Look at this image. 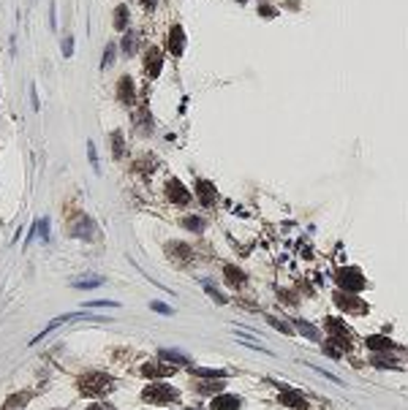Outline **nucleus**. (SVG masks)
<instances>
[{
    "instance_id": "obj_33",
    "label": "nucleus",
    "mask_w": 408,
    "mask_h": 410,
    "mask_svg": "<svg viewBox=\"0 0 408 410\" xmlns=\"http://www.w3.org/2000/svg\"><path fill=\"white\" fill-rule=\"evenodd\" d=\"M207 294H210V296H212V299H215V301H218V304H226V299H223V296H221V294H218V291H215V288H212V285H207Z\"/></svg>"
},
{
    "instance_id": "obj_23",
    "label": "nucleus",
    "mask_w": 408,
    "mask_h": 410,
    "mask_svg": "<svg viewBox=\"0 0 408 410\" xmlns=\"http://www.w3.org/2000/svg\"><path fill=\"white\" fill-rule=\"evenodd\" d=\"M60 47H63V57H74V35L65 33V35H63V44H60Z\"/></svg>"
},
{
    "instance_id": "obj_24",
    "label": "nucleus",
    "mask_w": 408,
    "mask_h": 410,
    "mask_svg": "<svg viewBox=\"0 0 408 410\" xmlns=\"http://www.w3.org/2000/svg\"><path fill=\"white\" fill-rule=\"evenodd\" d=\"M308 367H310V369H313V372H318V375H324V378H326V380H332V383H335V386H346V383L340 380V378H338V375H332V372H326V369L316 367V364H308Z\"/></svg>"
},
{
    "instance_id": "obj_9",
    "label": "nucleus",
    "mask_w": 408,
    "mask_h": 410,
    "mask_svg": "<svg viewBox=\"0 0 408 410\" xmlns=\"http://www.w3.org/2000/svg\"><path fill=\"white\" fill-rule=\"evenodd\" d=\"M158 359L166 364H174V367H191V359L180 350H169V348H161L158 350Z\"/></svg>"
},
{
    "instance_id": "obj_38",
    "label": "nucleus",
    "mask_w": 408,
    "mask_h": 410,
    "mask_svg": "<svg viewBox=\"0 0 408 410\" xmlns=\"http://www.w3.org/2000/svg\"><path fill=\"white\" fill-rule=\"evenodd\" d=\"M191 410H199V408H191Z\"/></svg>"
},
{
    "instance_id": "obj_7",
    "label": "nucleus",
    "mask_w": 408,
    "mask_h": 410,
    "mask_svg": "<svg viewBox=\"0 0 408 410\" xmlns=\"http://www.w3.org/2000/svg\"><path fill=\"white\" fill-rule=\"evenodd\" d=\"M161 65H163V55H161V49L158 47H150L147 49V55H145V71L150 79H155V76L161 74Z\"/></svg>"
},
{
    "instance_id": "obj_20",
    "label": "nucleus",
    "mask_w": 408,
    "mask_h": 410,
    "mask_svg": "<svg viewBox=\"0 0 408 410\" xmlns=\"http://www.w3.org/2000/svg\"><path fill=\"white\" fill-rule=\"evenodd\" d=\"M112 142H114V144H112V155L120 160V158H123V133L114 130V133H112Z\"/></svg>"
},
{
    "instance_id": "obj_35",
    "label": "nucleus",
    "mask_w": 408,
    "mask_h": 410,
    "mask_svg": "<svg viewBox=\"0 0 408 410\" xmlns=\"http://www.w3.org/2000/svg\"><path fill=\"white\" fill-rule=\"evenodd\" d=\"M87 410H112L109 405H104V402H96V405H90Z\"/></svg>"
},
{
    "instance_id": "obj_8",
    "label": "nucleus",
    "mask_w": 408,
    "mask_h": 410,
    "mask_svg": "<svg viewBox=\"0 0 408 410\" xmlns=\"http://www.w3.org/2000/svg\"><path fill=\"white\" fill-rule=\"evenodd\" d=\"M166 196H169V201H172V204H177V206H185L188 201H191V193H188L185 185H180L177 179H172V182H169Z\"/></svg>"
},
{
    "instance_id": "obj_34",
    "label": "nucleus",
    "mask_w": 408,
    "mask_h": 410,
    "mask_svg": "<svg viewBox=\"0 0 408 410\" xmlns=\"http://www.w3.org/2000/svg\"><path fill=\"white\" fill-rule=\"evenodd\" d=\"M30 98H33V109L38 111V106H41V103H38V95H35V84H30Z\"/></svg>"
},
{
    "instance_id": "obj_17",
    "label": "nucleus",
    "mask_w": 408,
    "mask_h": 410,
    "mask_svg": "<svg viewBox=\"0 0 408 410\" xmlns=\"http://www.w3.org/2000/svg\"><path fill=\"white\" fill-rule=\"evenodd\" d=\"M114 28H117V30H125V28H128V8H125V6H117V8H114Z\"/></svg>"
},
{
    "instance_id": "obj_4",
    "label": "nucleus",
    "mask_w": 408,
    "mask_h": 410,
    "mask_svg": "<svg viewBox=\"0 0 408 410\" xmlns=\"http://www.w3.org/2000/svg\"><path fill=\"white\" fill-rule=\"evenodd\" d=\"M335 304H338L343 313H348V315H365L367 313V304L359 299L357 294H335Z\"/></svg>"
},
{
    "instance_id": "obj_22",
    "label": "nucleus",
    "mask_w": 408,
    "mask_h": 410,
    "mask_svg": "<svg viewBox=\"0 0 408 410\" xmlns=\"http://www.w3.org/2000/svg\"><path fill=\"white\" fill-rule=\"evenodd\" d=\"M182 226H185L188 231H201V228H204V220H201V218H196V215H191V218H185V220H182Z\"/></svg>"
},
{
    "instance_id": "obj_29",
    "label": "nucleus",
    "mask_w": 408,
    "mask_h": 410,
    "mask_svg": "<svg viewBox=\"0 0 408 410\" xmlns=\"http://www.w3.org/2000/svg\"><path fill=\"white\" fill-rule=\"evenodd\" d=\"M112 63H114V44L106 47V55H104V60H101V68H109Z\"/></svg>"
},
{
    "instance_id": "obj_25",
    "label": "nucleus",
    "mask_w": 408,
    "mask_h": 410,
    "mask_svg": "<svg viewBox=\"0 0 408 410\" xmlns=\"http://www.w3.org/2000/svg\"><path fill=\"white\" fill-rule=\"evenodd\" d=\"M196 389L201 391V394H212V391H218V389H223V380H215V383H199Z\"/></svg>"
},
{
    "instance_id": "obj_1",
    "label": "nucleus",
    "mask_w": 408,
    "mask_h": 410,
    "mask_svg": "<svg viewBox=\"0 0 408 410\" xmlns=\"http://www.w3.org/2000/svg\"><path fill=\"white\" fill-rule=\"evenodd\" d=\"M114 389V383H112L109 375L104 372H87V375L79 378V391L84 396H104Z\"/></svg>"
},
{
    "instance_id": "obj_37",
    "label": "nucleus",
    "mask_w": 408,
    "mask_h": 410,
    "mask_svg": "<svg viewBox=\"0 0 408 410\" xmlns=\"http://www.w3.org/2000/svg\"><path fill=\"white\" fill-rule=\"evenodd\" d=\"M142 3H145L147 11H152V8H155V0H142Z\"/></svg>"
},
{
    "instance_id": "obj_10",
    "label": "nucleus",
    "mask_w": 408,
    "mask_h": 410,
    "mask_svg": "<svg viewBox=\"0 0 408 410\" xmlns=\"http://www.w3.org/2000/svg\"><path fill=\"white\" fill-rule=\"evenodd\" d=\"M240 405H242V399L237 394H221L212 399L210 410H240Z\"/></svg>"
},
{
    "instance_id": "obj_15",
    "label": "nucleus",
    "mask_w": 408,
    "mask_h": 410,
    "mask_svg": "<svg viewBox=\"0 0 408 410\" xmlns=\"http://www.w3.org/2000/svg\"><path fill=\"white\" fill-rule=\"evenodd\" d=\"M196 378H226V369H215V367H188Z\"/></svg>"
},
{
    "instance_id": "obj_27",
    "label": "nucleus",
    "mask_w": 408,
    "mask_h": 410,
    "mask_svg": "<svg viewBox=\"0 0 408 410\" xmlns=\"http://www.w3.org/2000/svg\"><path fill=\"white\" fill-rule=\"evenodd\" d=\"M84 307H120V304L112 299H93V301H84Z\"/></svg>"
},
{
    "instance_id": "obj_19",
    "label": "nucleus",
    "mask_w": 408,
    "mask_h": 410,
    "mask_svg": "<svg viewBox=\"0 0 408 410\" xmlns=\"http://www.w3.org/2000/svg\"><path fill=\"white\" fill-rule=\"evenodd\" d=\"M226 280L231 283V285H245V280H248V277H245V274H242L240 269H234V267H226Z\"/></svg>"
},
{
    "instance_id": "obj_21",
    "label": "nucleus",
    "mask_w": 408,
    "mask_h": 410,
    "mask_svg": "<svg viewBox=\"0 0 408 410\" xmlns=\"http://www.w3.org/2000/svg\"><path fill=\"white\" fill-rule=\"evenodd\" d=\"M367 348L370 350H381V348H392V342L384 337H367Z\"/></svg>"
},
{
    "instance_id": "obj_18",
    "label": "nucleus",
    "mask_w": 408,
    "mask_h": 410,
    "mask_svg": "<svg viewBox=\"0 0 408 410\" xmlns=\"http://www.w3.org/2000/svg\"><path fill=\"white\" fill-rule=\"evenodd\" d=\"M123 52H125V57H131L133 52H136V33H131V30H125V38H123Z\"/></svg>"
},
{
    "instance_id": "obj_13",
    "label": "nucleus",
    "mask_w": 408,
    "mask_h": 410,
    "mask_svg": "<svg viewBox=\"0 0 408 410\" xmlns=\"http://www.w3.org/2000/svg\"><path fill=\"white\" fill-rule=\"evenodd\" d=\"M291 321H294V326H297L299 331H302V334L308 337V340H313V342H321V331H318V329L313 326V323L302 321V318H291Z\"/></svg>"
},
{
    "instance_id": "obj_5",
    "label": "nucleus",
    "mask_w": 408,
    "mask_h": 410,
    "mask_svg": "<svg viewBox=\"0 0 408 410\" xmlns=\"http://www.w3.org/2000/svg\"><path fill=\"white\" fill-rule=\"evenodd\" d=\"M166 49H169V55L172 57L182 55V49H185V33H182L180 25H174V28L166 33Z\"/></svg>"
},
{
    "instance_id": "obj_26",
    "label": "nucleus",
    "mask_w": 408,
    "mask_h": 410,
    "mask_svg": "<svg viewBox=\"0 0 408 410\" xmlns=\"http://www.w3.org/2000/svg\"><path fill=\"white\" fill-rule=\"evenodd\" d=\"M87 158H90V163H93V171H101V166H98V152H96V144L93 142H87Z\"/></svg>"
},
{
    "instance_id": "obj_30",
    "label": "nucleus",
    "mask_w": 408,
    "mask_h": 410,
    "mask_svg": "<svg viewBox=\"0 0 408 410\" xmlns=\"http://www.w3.org/2000/svg\"><path fill=\"white\" fill-rule=\"evenodd\" d=\"M35 228H38V234H41V239H49V218H41L38 223H35Z\"/></svg>"
},
{
    "instance_id": "obj_11",
    "label": "nucleus",
    "mask_w": 408,
    "mask_h": 410,
    "mask_svg": "<svg viewBox=\"0 0 408 410\" xmlns=\"http://www.w3.org/2000/svg\"><path fill=\"white\" fill-rule=\"evenodd\" d=\"M117 98H120L123 103H128V106L133 103L136 93H133V79H131V76H123V79L117 82Z\"/></svg>"
},
{
    "instance_id": "obj_12",
    "label": "nucleus",
    "mask_w": 408,
    "mask_h": 410,
    "mask_svg": "<svg viewBox=\"0 0 408 410\" xmlns=\"http://www.w3.org/2000/svg\"><path fill=\"white\" fill-rule=\"evenodd\" d=\"M196 193H199V201L204 206H212L215 204V188H212V182L199 179V182H196Z\"/></svg>"
},
{
    "instance_id": "obj_6",
    "label": "nucleus",
    "mask_w": 408,
    "mask_h": 410,
    "mask_svg": "<svg viewBox=\"0 0 408 410\" xmlns=\"http://www.w3.org/2000/svg\"><path fill=\"white\" fill-rule=\"evenodd\" d=\"M174 372V364H166V362H147L142 364V375L150 378V380H158V378H166Z\"/></svg>"
},
{
    "instance_id": "obj_36",
    "label": "nucleus",
    "mask_w": 408,
    "mask_h": 410,
    "mask_svg": "<svg viewBox=\"0 0 408 410\" xmlns=\"http://www.w3.org/2000/svg\"><path fill=\"white\" fill-rule=\"evenodd\" d=\"M272 14H275V11H272L270 6H261V16H272Z\"/></svg>"
},
{
    "instance_id": "obj_2",
    "label": "nucleus",
    "mask_w": 408,
    "mask_h": 410,
    "mask_svg": "<svg viewBox=\"0 0 408 410\" xmlns=\"http://www.w3.org/2000/svg\"><path fill=\"white\" fill-rule=\"evenodd\" d=\"M177 396H180V391L174 389V386H169V383H161V380L150 383V386L142 391V399L150 402V405H169V402H174Z\"/></svg>"
},
{
    "instance_id": "obj_14",
    "label": "nucleus",
    "mask_w": 408,
    "mask_h": 410,
    "mask_svg": "<svg viewBox=\"0 0 408 410\" xmlns=\"http://www.w3.org/2000/svg\"><path fill=\"white\" fill-rule=\"evenodd\" d=\"M280 402L289 405V408H299V410H308V402L302 399V394H297V391L286 389L283 394H280Z\"/></svg>"
},
{
    "instance_id": "obj_32",
    "label": "nucleus",
    "mask_w": 408,
    "mask_h": 410,
    "mask_svg": "<svg viewBox=\"0 0 408 410\" xmlns=\"http://www.w3.org/2000/svg\"><path fill=\"white\" fill-rule=\"evenodd\" d=\"M49 28L57 30V14H55V3H49Z\"/></svg>"
},
{
    "instance_id": "obj_16",
    "label": "nucleus",
    "mask_w": 408,
    "mask_h": 410,
    "mask_svg": "<svg viewBox=\"0 0 408 410\" xmlns=\"http://www.w3.org/2000/svg\"><path fill=\"white\" fill-rule=\"evenodd\" d=\"M74 288H82V291H93V288L104 285V277H79V280H71Z\"/></svg>"
},
{
    "instance_id": "obj_28",
    "label": "nucleus",
    "mask_w": 408,
    "mask_h": 410,
    "mask_svg": "<svg viewBox=\"0 0 408 410\" xmlns=\"http://www.w3.org/2000/svg\"><path fill=\"white\" fill-rule=\"evenodd\" d=\"M150 307L155 310V313H161V315H174V307H169V304H163V301H150Z\"/></svg>"
},
{
    "instance_id": "obj_31",
    "label": "nucleus",
    "mask_w": 408,
    "mask_h": 410,
    "mask_svg": "<svg viewBox=\"0 0 408 410\" xmlns=\"http://www.w3.org/2000/svg\"><path fill=\"white\" fill-rule=\"evenodd\" d=\"M267 321H270V326L280 329V331H283V334H291V329H289V326H286V323H280V321H277V318H272V315H267Z\"/></svg>"
},
{
    "instance_id": "obj_3",
    "label": "nucleus",
    "mask_w": 408,
    "mask_h": 410,
    "mask_svg": "<svg viewBox=\"0 0 408 410\" xmlns=\"http://www.w3.org/2000/svg\"><path fill=\"white\" fill-rule=\"evenodd\" d=\"M338 283L343 285V291H348V294H357V291H362L365 288V274L359 272V269H340L338 272Z\"/></svg>"
}]
</instances>
